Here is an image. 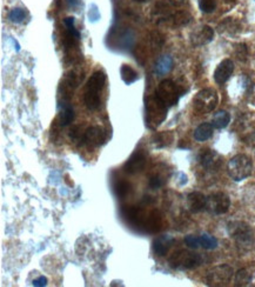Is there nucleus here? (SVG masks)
Wrapping results in <instances>:
<instances>
[{"mask_svg": "<svg viewBox=\"0 0 255 287\" xmlns=\"http://www.w3.org/2000/svg\"><path fill=\"white\" fill-rule=\"evenodd\" d=\"M105 83H106V74L102 71L94 72L87 82L85 93H84V102L89 111H95L100 107Z\"/></svg>", "mask_w": 255, "mask_h": 287, "instance_id": "1", "label": "nucleus"}, {"mask_svg": "<svg viewBox=\"0 0 255 287\" xmlns=\"http://www.w3.org/2000/svg\"><path fill=\"white\" fill-rule=\"evenodd\" d=\"M227 231L229 237L242 251H250L254 247L255 233L248 224L244 221H231L227 225Z\"/></svg>", "mask_w": 255, "mask_h": 287, "instance_id": "2", "label": "nucleus"}, {"mask_svg": "<svg viewBox=\"0 0 255 287\" xmlns=\"http://www.w3.org/2000/svg\"><path fill=\"white\" fill-rule=\"evenodd\" d=\"M204 263V257L195 252L188 251V249H178L174 253L170 254L169 258V265L174 270H194L201 266Z\"/></svg>", "mask_w": 255, "mask_h": 287, "instance_id": "3", "label": "nucleus"}, {"mask_svg": "<svg viewBox=\"0 0 255 287\" xmlns=\"http://www.w3.org/2000/svg\"><path fill=\"white\" fill-rule=\"evenodd\" d=\"M227 172L234 182H242L252 176L253 161L246 154H236L227 164Z\"/></svg>", "mask_w": 255, "mask_h": 287, "instance_id": "4", "label": "nucleus"}, {"mask_svg": "<svg viewBox=\"0 0 255 287\" xmlns=\"http://www.w3.org/2000/svg\"><path fill=\"white\" fill-rule=\"evenodd\" d=\"M219 104V96L214 89H204L197 93L193 99V107L200 114H207L213 112Z\"/></svg>", "mask_w": 255, "mask_h": 287, "instance_id": "5", "label": "nucleus"}, {"mask_svg": "<svg viewBox=\"0 0 255 287\" xmlns=\"http://www.w3.org/2000/svg\"><path fill=\"white\" fill-rule=\"evenodd\" d=\"M167 106L161 102L157 96L153 98H148L146 101V124L149 129H155L157 126L166 119Z\"/></svg>", "mask_w": 255, "mask_h": 287, "instance_id": "6", "label": "nucleus"}, {"mask_svg": "<svg viewBox=\"0 0 255 287\" xmlns=\"http://www.w3.org/2000/svg\"><path fill=\"white\" fill-rule=\"evenodd\" d=\"M157 98L161 102H164L167 107L174 106L178 104L180 96H182V91L176 83H174L170 79H165L158 86L157 93H155Z\"/></svg>", "mask_w": 255, "mask_h": 287, "instance_id": "7", "label": "nucleus"}, {"mask_svg": "<svg viewBox=\"0 0 255 287\" xmlns=\"http://www.w3.org/2000/svg\"><path fill=\"white\" fill-rule=\"evenodd\" d=\"M233 277H234V271L229 265H217L208 271L205 277V284L207 286L214 287L227 286L232 282Z\"/></svg>", "mask_w": 255, "mask_h": 287, "instance_id": "8", "label": "nucleus"}, {"mask_svg": "<svg viewBox=\"0 0 255 287\" xmlns=\"http://www.w3.org/2000/svg\"><path fill=\"white\" fill-rule=\"evenodd\" d=\"M231 207V199L223 192H215L207 196L206 211L211 214L221 215L228 212Z\"/></svg>", "mask_w": 255, "mask_h": 287, "instance_id": "9", "label": "nucleus"}, {"mask_svg": "<svg viewBox=\"0 0 255 287\" xmlns=\"http://www.w3.org/2000/svg\"><path fill=\"white\" fill-rule=\"evenodd\" d=\"M189 39H191V44L194 48H201V46L210 44L214 39V30L208 25H202V26H199L194 31H192Z\"/></svg>", "mask_w": 255, "mask_h": 287, "instance_id": "10", "label": "nucleus"}, {"mask_svg": "<svg viewBox=\"0 0 255 287\" xmlns=\"http://www.w3.org/2000/svg\"><path fill=\"white\" fill-rule=\"evenodd\" d=\"M106 132L100 126H91L88 127L84 133V143L88 146L89 148H95L99 146L104 145L106 142Z\"/></svg>", "mask_w": 255, "mask_h": 287, "instance_id": "11", "label": "nucleus"}, {"mask_svg": "<svg viewBox=\"0 0 255 287\" xmlns=\"http://www.w3.org/2000/svg\"><path fill=\"white\" fill-rule=\"evenodd\" d=\"M146 161H147V154H146V152L139 149V151H135L128 158V160L124 165V171L128 174H135L141 172L145 168Z\"/></svg>", "mask_w": 255, "mask_h": 287, "instance_id": "12", "label": "nucleus"}, {"mask_svg": "<svg viewBox=\"0 0 255 287\" xmlns=\"http://www.w3.org/2000/svg\"><path fill=\"white\" fill-rule=\"evenodd\" d=\"M233 72H234V62L232 59H223L214 71V82L219 85H222L232 77Z\"/></svg>", "mask_w": 255, "mask_h": 287, "instance_id": "13", "label": "nucleus"}, {"mask_svg": "<svg viewBox=\"0 0 255 287\" xmlns=\"http://www.w3.org/2000/svg\"><path fill=\"white\" fill-rule=\"evenodd\" d=\"M199 163L201 164L202 167L207 168V170H215L221 164V158L216 153L215 151L211 148L201 149L200 153L198 155Z\"/></svg>", "mask_w": 255, "mask_h": 287, "instance_id": "14", "label": "nucleus"}, {"mask_svg": "<svg viewBox=\"0 0 255 287\" xmlns=\"http://www.w3.org/2000/svg\"><path fill=\"white\" fill-rule=\"evenodd\" d=\"M207 196L201 192H192L187 195V207L192 213L206 210Z\"/></svg>", "mask_w": 255, "mask_h": 287, "instance_id": "15", "label": "nucleus"}, {"mask_svg": "<svg viewBox=\"0 0 255 287\" xmlns=\"http://www.w3.org/2000/svg\"><path fill=\"white\" fill-rule=\"evenodd\" d=\"M173 242H174V238L170 235H164V236L158 237L153 242L154 253L157 255H159V257H165V255L169 253L170 248L172 247Z\"/></svg>", "mask_w": 255, "mask_h": 287, "instance_id": "16", "label": "nucleus"}, {"mask_svg": "<svg viewBox=\"0 0 255 287\" xmlns=\"http://www.w3.org/2000/svg\"><path fill=\"white\" fill-rule=\"evenodd\" d=\"M172 11H170V5L166 1H159L154 6L153 17L158 23L161 21H170L172 17Z\"/></svg>", "mask_w": 255, "mask_h": 287, "instance_id": "17", "label": "nucleus"}, {"mask_svg": "<svg viewBox=\"0 0 255 287\" xmlns=\"http://www.w3.org/2000/svg\"><path fill=\"white\" fill-rule=\"evenodd\" d=\"M214 133V126L211 123H202L194 131V139L199 143H204L212 138Z\"/></svg>", "mask_w": 255, "mask_h": 287, "instance_id": "18", "label": "nucleus"}, {"mask_svg": "<svg viewBox=\"0 0 255 287\" xmlns=\"http://www.w3.org/2000/svg\"><path fill=\"white\" fill-rule=\"evenodd\" d=\"M173 68V59L170 55H161L155 64V73L158 76L167 74Z\"/></svg>", "mask_w": 255, "mask_h": 287, "instance_id": "19", "label": "nucleus"}, {"mask_svg": "<svg viewBox=\"0 0 255 287\" xmlns=\"http://www.w3.org/2000/svg\"><path fill=\"white\" fill-rule=\"evenodd\" d=\"M229 123H231V114L227 111H217L216 113H214L212 124L214 126V129L217 130H222L226 129L228 126Z\"/></svg>", "mask_w": 255, "mask_h": 287, "instance_id": "20", "label": "nucleus"}, {"mask_svg": "<svg viewBox=\"0 0 255 287\" xmlns=\"http://www.w3.org/2000/svg\"><path fill=\"white\" fill-rule=\"evenodd\" d=\"M252 280H253V273L248 268H241L234 274V285L238 287L251 285Z\"/></svg>", "mask_w": 255, "mask_h": 287, "instance_id": "21", "label": "nucleus"}, {"mask_svg": "<svg viewBox=\"0 0 255 287\" xmlns=\"http://www.w3.org/2000/svg\"><path fill=\"white\" fill-rule=\"evenodd\" d=\"M120 74H121V79L124 80V83L127 84V85H130V84L135 83L136 80L139 79V74L134 68L129 65L124 64L120 68Z\"/></svg>", "mask_w": 255, "mask_h": 287, "instance_id": "22", "label": "nucleus"}, {"mask_svg": "<svg viewBox=\"0 0 255 287\" xmlns=\"http://www.w3.org/2000/svg\"><path fill=\"white\" fill-rule=\"evenodd\" d=\"M191 19H192V17L189 15V13H187V12L178 11V12H174V13L172 14V17H170V21L172 23V26L181 27V26H186V25H188Z\"/></svg>", "mask_w": 255, "mask_h": 287, "instance_id": "23", "label": "nucleus"}, {"mask_svg": "<svg viewBox=\"0 0 255 287\" xmlns=\"http://www.w3.org/2000/svg\"><path fill=\"white\" fill-rule=\"evenodd\" d=\"M74 120V111L73 107L68 104H64L63 108H61V112L59 113V123H60V126H67Z\"/></svg>", "mask_w": 255, "mask_h": 287, "instance_id": "24", "label": "nucleus"}, {"mask_svg": "<svg viewBox=\"0 0 255 287\" xmlns=\"http://www.w3.org/2000/svg\"><path fill=\"white\" fill-rule=\"evenodd\" d=\"M173 133L172 132H163V133H158L155 134L153 138V143L155 144L158 148H163L166 147V146H170L173 142Z\"/></svg>", "mask_w": 255, "mask_h": 287, "instance_id": "25", "label": "nucleus"}, {"mask_svg": "<svg viewBox=\"0 0 255 287\" xmlns=\"http://www.w3.org/2000/svg\"><path fill=\"white\" fill-rule=\"evenodd\" d=\"M200 245L205 249H215L219 245V241L215 237L205 233V235L200 236Z\"/></svg>", "mask_w": 255, "mask_h": 287, "instance_id": "26", "label": "nucleus"}, {"mask_svg": "<svg viewBox=\"0 0 255 287\" xmlns=\"http://www.w3.org/2000/svg\"><path fill=\"white\" fill-rule=\"evenodd\" d=\"M8 19L14 24L24 23L25 19H26V12H25L24 8L15 7L8 12Z\"/></svg>", "mask_w": 255, "mask_h": 287, "instance_id": "27", "label": "nucleus"}, {"mask_svg": "<svg viewBox=\"0 0 255 287\" xmlns=\"http://www.w3.org/2000/svg\"><path fill=\"white\" fill-rule=\"evenodd\" d=\"M165 183H166V178L159 172H155L152 174L148 180L149 187L153 190H158L160 189V187H163L165 185Z\"/></svg>", "mask_w": 255, "mask_h": 287, "instance_id": "28", "label": "nucleus"}, {"mask_svg": "<svg viewBox=\"0 0 255 287\" xmlns=\"http://www.w3.org/2000/svg\"><path fill=\"white\" fill-rule=\"evenodd\" d=\"M199 8L204 13H213L216 8L215 0H199Z\"/></svg>", "mask_w": 255, "mask_h": 287, "instance_id": "29", "label": "nucleus"}, {"mask_svg": "<svg viewBox=\"0 0 255 287\" xmlns=\"http://www.w3.org/2000/svg\"><path fill=\"white\" fill-rule=\"evenodd\" d=\"M185 244L187 247L192 248V249H197L199 247H201L200 245V237L193 236V235H188L185 237Z\"/></svg>", "mask_w": 255, "mask_h": 287, "instance_id": "30", "label": "nucleus"}, {"mask_svg": "<svg viewBox=\"0 0 255 287\" xmlns=\"http://www.w3.org/2000/svg\"><path fill=\"white\" fill-rule=\"evenodd\" d=\"M88 19L89 21H92V23H95V21H98L100 19V12L98 10V6L95 4H92L89 6V10H88Z\"/></svg>", "mask_w": 255, "mask_h": 287, "instance_id": "31", "label": "nucleus"}, {"mask_svg": "<svg viewBox=\"0 0 255 287\" xmlns=\"http://www.w3.org/2000/svg\"><path fill=\"white\" fill-rule=\"evenodd\" d=\"M129 190H130V186L127 182H120L117 186V193H118V195H120V196H125L127 193L129 192Z\"/></svg>", "mask_w": 255, "mask_h": 287, "instance_id": "32", "label": "nucleus"}, {"mask_svg": "<svg viewBox=\"0 0 255 287\" xmlns=\"http://www.w3.org/2000/svg\"><path fill=\"white\" fill-rule=\"evenodd\" d=\"M247 55H248L247 46H246L245 44H240V45L238 46V48H236V57H238V59H240V60L245 61L246 59H247Z\"/></svg>", "mask_w": 255, "mask_h": 287, "instance_id": "33", "label": "nucleus"}, {"mask_svg": "<svg viewBox=\"0 0 255 287\" xmlns=\"http://www.w3.org/2000/svg\"><path fill=\"white\" fill-rule=\"evenodd\" d=\"M32 285L33 286H37V287L46 286V285H47V278L43 277V276H40L39 278H37V279L33 280Z\"/></svg>", "mask_w": 255, "mask_h": 287, "instance_id": "34", "label": "nucleus"}, {"mask_svg": "<svg viewBox=\"0 0 255 287\" xmlns=\"http://www.w3.org/2000/svg\"><path fill=\"white\" fill-rule=\"evenodd\" d=\"M70 137L72 140H77L80 138V132H79V126H74L72 130H71Z\"/></svg>", "mask_w": 255, "mask_h": 287, "instance_id": "35", "label": "nucleus"}, {"mask_svg": "<svg viewBox=\"0 0 255 287\" xmlns=\"http://www.w3.org/2000/svg\"><path fill=\"white\" fill-rule=\"evenodd\" d=\"M178 177H179V185L180 186H183L185 185V184H187V182H188V178H187V176H186L185 173H182V172H180V173H178Z\"/></svg>", "mask_w": 255, "mask_h": 287, "instance_id": "36", "label": "nucleus"}, {"mask_svg": "<svg viewBox=\"0 0 255 287\" xmlns=\"http://www.w3.org/2000/svg\"><path fill=\"white\" fill-rule=\"evenodd\" d=\"M67 2H68V6H70V7L76 8L77 6L79 5L80 0H67Z\"/></svg>", "mask_w": 255, "mask_h": 287, "instance_id": "37", "label": "nucleus"}, {"mask_svg": "<svg viewBox=\"0 0 255 287\" xmlns=\"http://www.w3.org/2000/svg\"><path fill=\"white\" fill-rule=\"evenodd\" d=\"M183 1H185V0H169L170 4L173 5V6H180V5H182Z\"/></svg>", "mask_w": 255, "mask_h": 287, "instance_id": "38", "label": "nucleus"}, {"mask_svg": "<svg viewBox=\"0 0 255 287\" xmlns=\"http://www.w3.org/2000/svg\"><path fill=\"white\" fill-rule=\"evenodd\" d=\"M134 1H136V2H147V1H149V0H134Z\"/></svg>", "mask_w": 255, "mask_h": 287, "instance_id": "39", "label": "nucleus"}, {"mask_svg": "<svg viewBox=\"0 0 255 287\" xmlns=\"http://www.w3.org/2000/svg\"><path fill=\"white\" fill-rule=\"evenodd\" d=\"M225 1H233V0H225Z\"/></svg>", "mask_w": 255, "mask_h": 287, "instance_id": "40", "label": "nucleus"}]
</instances>
